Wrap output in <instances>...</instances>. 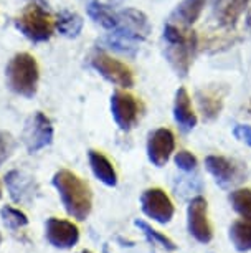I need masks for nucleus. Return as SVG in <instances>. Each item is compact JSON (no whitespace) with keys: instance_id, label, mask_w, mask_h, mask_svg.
Masks as SVG:
<instances>
[{"instance_id":"f257e3e1","label":"nucleus","mask_w":251,"mask_h":253,"mask_svg":"<svg viewBox=\"0 0 251 253\" xmlns=\"http://www.w3.org/2000/svg\"><path fill=\"white\" fill-rule=\"evenodd\" d=\"M51 184L58 192L66 213L79 222L86 220L93 209V194L89 185L68 169H60L51 179Z\"/></svg>"},{"instance_id":"f03ea898","label":"nucleus","mask_w":251,"mask_h":253,"mask_svg":"<svg viewBox=\"0 0 251 253\" xmlns=\"http://www.w3.org/2000/svg\"><path fill=\"white\" fill-rule=\"evenodd\" d=\"M164 40L169 45L165 50V56H167L170 66L177 71V75L187 76L193 61V53L197 50L195 33L187 30L182 25L167 23L164 28Z\"/></svg>"},{"instance_id":"7ed1b4c3","label":"nucleus","mask_w":251,"mask_h":253,"mask_svg":"<svg viewBox=\"0 0 251 253\" xmlns=\"http://www.w3.org/2000/svg\"><path fill=\"white\" fill-rule=\"evenodd\" d=\"M5 76L8 88L15 94H20L23 98L35 96L40 80V70L35 56H32L27 51L17 53L8 61Z\"/></svg>"},{"instance_id":"20e7f679","label":"nucleus","mask_w":251,"mask_h":253,"mask_svg":"<svg viewBox=\"0 0 251 253\" xmlns=\"http://www.w3.org/2000/svg\"><path fill=\"white\" fill-rule=\"evenodd\" d=\"M17 30L33 43H43L53 37L55 20L41 3L32 2L15 17Z\"/></svg>"},{"instance_id":"39448f33","label":"nucleus","mask_w":251,"mask_h":253,"mask_svg":"<svg viewBox=\"0 0 251 253\" xmlns=\"http://www.w3.org/2000/svg\"><path fill=\"white\" fill-rule=\"evenodd\" d=\"M91 66L114 86H119L122 89H129L134 86V75H132L129 66L122 63L121 60L112 58L106 51H94L91 56Z\"/></svg>"},{"instance_id":"423d86ee","label":"nucleus","mask_w":251,"mask_h":253,"mask_svg":"<svg viewBox=\"0 0 251 253\" xmlns=\"http://www.w3.org/2000/svg\"><path fill=\"white\" fill-rule=\"evenodd\" d=\"M53 142V126L41 111H36L28 119L23 129V144L30 154H35Z\"/></svg>"},{"instance_id":"0eeeda50","label":"nucleus","mask_w":251,"mask_h":253,"mask_svg":"<svg viewBox=\"0 0 251 253\" xmlns=\"http://www.w3.org/2000/svg\"><path fill=\"white\" fill-rule=\"evenodd\" d=\"M141 209L144 212V215L152 218L157 223H169L174 218L175 207L172 200L162 189L152 187L144 190L141 195Z\"/></svg>"},{"instance_id":"6e6552de","label":"nucleus","mask_w":251,"mask_h":253,"mask_svg":"<svg viewBox=\"0 0 251 253\" xmlns=\"http://www.w3.org/2000/svg\"><path fill=\"white\" fill-rule=\"evenodd\" d=\"M188 233L200 243H208L213 238V228L208 220V204L205 197L197 195L190 200L187 209Z\"/></svg>"},{"instance_id":"1a4fd4ad","label":"nucleus","mask_w":251,"mask_h":253,"mask_svg":"<svg viewBox=\"0 0 251 253\" xmlns=\"http://www.w3.org/2000/svg\"><path fill=\"white\" fill-rule=\"evenodd\" d=\"M111 113L122 131L131 129L139 118V103L127 91H114L111 96Z\"/></svg>"},{"instance_id":"9d476101","label":"nucleus","mask_w":251,"mask_h":253,"mask_svg":"<svg viewBox=\"0 0 251 253\" xmlns=\"http://www.w3.org/2000/svg\"><path fill=\"white\" fill-rule=\"evenodd\" d=\"M117 13H119V27L112 32L129 38L132 42H142L149 37L150 23L144 12L136 10V8H124Z\"/></svg>"},{"instance_id":"9b49d317","label":"nucleus","mask_w":251,"mask_h":253,"mask_svg":"<svg viewBox=\"0 0 251 253\" xmlns=\"http://www.w3.org/2000/svg\"><path fill=\"white\" fill-rule=\"evenodd\" d=\"M45 237L50 242V245L66 250V248H71L78 243L79 228L70 220L51 217L45 223Z\"/></svg>"},{"instance_id":"f8f14e48","label":"nucleus","mask_w":251,"mask_h":253,"mask_svg":"<svg viewBox=\"0 0 251 253\" xmlns=\"http://www.w3.org/2000/svg\"><path fill=\"white\" fill-rule=\"evenodd\" d=\"M175 151V136L167 127L152 131L147 139V157L155 167H164Z\"/></svg>"},{"instance_id":"ddd939ff","label":"nucleus","mask_w":251,"mask_h":253,"mask_svg":"<svg viewBox=\"0 0 251 253\" xmlns=\"http://www.w3.org/2000/svg\"><path fill=\"white\" fill-rule=\"evenodd\" d=\"M205 167L213 177L216 184L221 187H228L231 184H236L243 179L241 167L236 166L233 161L226 159L223 156H207L205 157Z\"/></svg>"},{"instance_id":"4468645a","label":"nucleus","mask_w":251,"mask_h":253,"mask_svg":"<svg viewBox=\"0 0 251 253\" xmlns=\"http://www.w3.org/2000/svg\"><path fill=\"white\" fill-rule=\"evenodd\" d=\"M5 185L13 202L28 204L35 194V180L20 170H10L5 175Z\"/></svg>"},{"instance_id":"2eb2a0df","label":"nucleus","mask_w":251,"mask_h":253,"mask_svg":"<svg viewBox=\"0 0 251 253\" xmlns=\"http://www.w3.org/2000/svg\"><path fill=\"white\" fill-rule=\"evenodd\" d=\"M250 0H212L213 13L221 27H233Z\"/></svg>"},{"instance_id":"dca6fc26","label":"nucleus","mask_w":251,"mask_h":253,"mask_svg":"<svg viewBox=\"0 0 251 253\" xmlns=\"http://www.w3.org/2000/svg\"><path fill=\"white\" fill-rule=\"evenodd\" d=\"M174 119L182 129H193L197 126V114L192 108L190 96L185 88H179L174 101Z\"/></svg>"},{"instance_id":"f3484780","label":"nucleus","mask_w":251,"mask_h":253,"mask_svg":"<svg viewBox=\"0 0 251 253\" xmlns=\"http://www.w3.org/2000/svg\"><path fill=\"white\" fill-rule=\"evenodd\" d=\"M88 159H89V166H91L94 177H96L99 182H103L104 185H108V187H116L117 174H116V169H114V166H112V162L99 151H89Z\"/></svg>"},{"instance_id":"a211bd4d","label":"nucleus","mask_w":251,"mask_h":253,"mask_svg":"<svg viewBox=\"0 0 251 253\" xmlns=\"http://www.w3.org/2000/svg\"><path fill=\"white\" fill-rule=\"evenodd\" d=\"M197 101L202 116L207 121H213L215 118H218L221 108H223V96L216 89H202V91H198Z\"/></svg>"},{"instance_id":"6ab92c4d","label":"nucleus","mask_w":251,"mask_h":253,"mask_svg":"<svg viewBox=\"0 0 251 253\" xmlns=\"http://www.w3.org/2000/svg\"><path fill=\"white\" fill-rule=\"evenodd\" d=\"M86 10H88V15L96 23H99L103 28H106V30L112 32L119 27V13L112 10V7L99 2V0L89 2Z\"/></svg>"},{"instance_id":"aec40b11","label":"nucleus","mask_w":251,"mask_h":253,"mask_svg":"<svg viewBox=\"0 0 251 253\" xmlns=\"http://www.w3.org/2000/svg\"><path fill=\"white\" fill-rule=\"evenodd\" d=\"M205 3L207 0H182L172 13V20L179 22V25L182 27L193 25L202 15Z\"/></svg>"},{"instance_id":"412c9836","label":"nucleus","mask_w":251,"mask_h":253,"mask_svg":"<svg viewBox=\"0 0 251 253\" xmlns=\"http://www.w3.org/2000/svg\"><path fill=\"white\" fill-rule=\"evenodd\" d=\"M230 240L236 252H251V220H235L230 227Z\"/></svg>"},{"instance_id":"4be33fe9","label":"nucleus","mask_w":251,"mask_h":253,"mask_svg":"<svg viewBox=\"0 0 251 253\" xmlns=\"http://www.w3.org/2000/svg\"><path fill=\"white\" fill-rule=\"evenodd\" d=\"M55 28L63 37L76 38L83 30V18L74 12H60L55 20Z\"/></svg>"},{"instance_id":"5701e85b","label":"nucleus","mask_w":251,"mask_h":253,"mask_svg":"<svg viewBox=\"0 0 251 253\" xmlns=\"http://www.w3.org/2000/svg\"><path fill=\"white\" fill-rule=\"evenodd\" d=\"M230 204L241 218L251 220V189L241 187L230 194Z\"/></svg>"},{"instance_id":"b1692460","label":"nucleus","mask_w":251,"mask_h":253,"mask_svg":"<svg viewBox=\"0 0 251 253\" xmlns=\"http://www.w3.org/2000/svg\"><path fill=\"white\" fill-rule=\"evenodd\" d=\"M134 225L139 228V230L144 233L145 237H147V240L149 242H152L154 245H159V247H162L164 250H167V252H174V250H177V245L170 240V238L167 235H164V233H160L157 232L155 228H152L149 225L147 222H144V220H139V218H136L134 220Z\"/></svg>"},{"instance_id":"393cba45","label":"nucleus","mask_w":251,"mask_h":253,"mask_svg":"<svg viewBox=\"0 0 251 253\" xmlns=\"http://www.w3.org/2000/svg\"><path fill=\"white\" fill-rule=\"evenodd\" d=\"M0 217H2L3 225L10 230H18V228L28 225V217L20 209H15L12 205H3L0 209Z\"/></svg>"},{"instance_id":"a878e982","label":"nucleus","mask_w":251,"mask_h":253,"mask_svg":"<svg viewBox=\"0 0 251 253\" xmlns=\"http://www.w3.org/2000/svg\"><path fill=\"white\" fill-rule=\"evenodd\" d=\"M104 42L108 43V46H111L112 50L119 51L122 55H127V56H134L136 51H137V46L134 45V42L129 40V38L119 35V33H109Z\"/></svg>"},{"instance_id":"bb28decb","label":"nucleus","mask_w":251,"mask_h":253,"mask_svg":"<svg viewBox=\"0 0 251 253\" xmlns=\"http://www.w3.org/2000/svg\"><path fill=\"white\" fill-rule=\"evenodd\" d=\"M13 151H15V139H13V136L7 131H0V167L12 156Z\"/></svg>"},{"instance_id":"cd10ccee","label":"nucleus","mask_w":251,"mask_h":253,"mask_svg":"<svg viewBox=\"0 0 251 253\" xmlns=\"http://www.w3.org/2000/svg\"><path fill=\"white\" fill-rule=\"evenodd\" d=\"M175 166L179 167L183 172H192L197 167V157L188 151H179L174 157Z\"/></svg>"},{"instance_id":"c85d7f7f","label":"nucleus","mask_w":251,"mask_h":253,"mask_svg":"<svg viewBox=\"0 0 251 253\" xmlns=\"http://www.w3.org/2000/svg\"><path fill=\"white\" fill-rule=\"evenodd\" d=\"M233 136L238 141L251 146V126H248V124H236L233 129Z\"/></svg>"},{"instance_id":"c756f323","label":"nucleus","mask_w":251,"mask_h":253,"mask_svg":"<svg viewBox=\"0 0 251 253\" xmlns=\"http://www.w3.org/2000/svg\"><path fill=\"white\" fill-rule=\"evenodd\" d=\"M246 27H248V30L251 32V10L248 13V18H246Z\"/></svg>"},{"instance_id":"7c9ffc66","label":"nucleus","mask_w":251,"mask_h":253,"mask_svg":"<svg viewBox=\"0 0 251 253\" xmlns=\"http://www.w3.org/2000/svg\"><path fill=\"white\" fill-rule=\"evenodd\" d=\"M30 2H36V3H41V5H45V0H30Z\"/></svg>"},{"instance_id":"2f4dec72","label":"nucleus","mask_w":251,"mask_h":253,"mask_svg":"<svg viewBox=\"0 0 251 253\" xmlns=\"http://www.w3.org/2000/svg\"><path fill=\"white\" fill-rule=\"evenodd\" d=\"M78 253H93L91 250H83V252H78Z\"/></svg>"},{"instance_id":"473e14b6","label":"nucleus","mask_w":251,"mask_h":253,"mask_svg":"<svg viewBox=\"0 0 251 253\" xmlns=\"http://www.w3.org/2000/svg\"><path fill=\"white\" fill-rule=\"evenodd\" d=\"M0 199H2V185H0Z\"/></svg>"},{"instance_id":"72a5a7b5","label":"nucleus","mask_w":251,"mask_h":253,"mask_svg":"<svg viewBox=\"0 0 251 253\" xmlns=\"http://www.w3.org/2000/svg\"><path fill=\"white\" fill-rule=\"evenodd\" d=\"M0 243H2V233H0Z\"/></svg>"}]
</instances>
